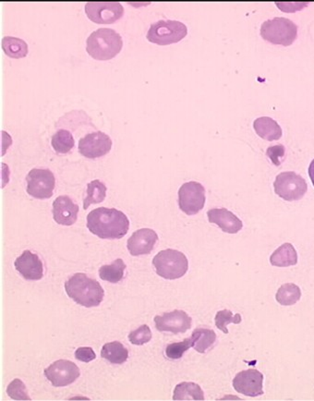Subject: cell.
Instances as JSON below:
<instances>
[{"label": "cell", "instance_id": "cell-35", "mask_svg": "<svg viewBox=\"0 0 314 401\" xmlns=\"http://www.w3.org/2000/svg\"><path fill=\"white\" fill-rule=\"evenodd\" d=\"M308 173H309L310 181H312L314 187V160L312 161V163L310 164Z\"/></svg>", "mask_w": 314, "mask_h": 401}, {"label": "cell", "instance_id": "cell-28", "mask_svg": "<svg viewBox=\"0 0 314 401\" xmlns=\"http://www.w3.org/2000/svg\"><path fill=\"white\" fill-rule=\"evenodd\" d=\"M51 145H52L54 150L59 154H68L73 150L74 145H76V140H74L71 131L61 128L52 136Z\"/></svg>", "mask_w": 314, "mask_h": 401}, {"label": "cell", "instance_id": "cell-7", "mask_svg": "<svg viewBox=\"0 0 314 401\" xmlns=\"http://www.w3.org/2000/svg\"><path fill=\"white\" fill-rule=\"evenodd\" d=\"M274 193L288 202L303 198L308 191L306 181L293 172L280 173L274 182Z\"/></svg>", "mask_w": 314, "mask_h": 401}, {"label": "cell", "instance_id": "cell-26", "mask_svg": "<svg viewBox=\"0 0 314 401\" xmlns=\"http://www.w3.org/2000/svg\"><path fill=\"white\" fill-rule=\"evenodd\" d=\"M107 188L99 179H95L87 184V196L83 200V209L86 210L91 205L104 202L107 196Z\"/></svg>", "mask_w": 314, "mask_h": 401}, {"label": "cell", "instance_id": "cell-9", "mask_svg": "<svg viewBox=\"0 0 314 401\" xmlns=\"http://www.w3.org/2000/svg\"><path fill=\"white\" fill-rule=\"evenodd\" d=\"M205 188L200 182L188 181L179 190V205L188 215L198 214L205 208Z\"/></svg>", "mask_w": 314, "mask_h": 401}, {"label": "cell", "instance_id": "cell-1", "mask_svg": "<svg viewBox=\"0 0 314 401\" xmlns=\"http://www.w3.org/2000/svg\"><path fill=\"white\" fill-rule=\"evenodd\" d=\"M90 232L103 239H119L127 235L130 220L123 212L115 208L94 209L87 215Z\"/></svg>", "mask_w": 314, "mask_h": 401}, {"label": "cell", "instance_id": "cell-32", "mask_svg": "<svg viewBox=\"0 0 314 401\" xmlns=\"http://www.w3.org/2000/svg\"><path fill=\"white\" fill-rule=\"evenodd\" d=\"M152 331L147 325H140L128 335V340L133 345L142 346L152 340Z\"/></svg>", "mask_w": 314, "mask_h": 401}, {"label": "cell", "instance_id": "cell-23", "mask_svg": "<svg viewBox=\"0 0 314 401\" xmlns=\"http://www.w3.org/2000/svg\"><path fill=\"white\" fill-rule=\"evenodd\" d=\"M173 400H205V393L196 383L182 382L176 385Z\"/></svg>", "mask_w": 314, "mask_h": 401}, {"label": "cell", "instance_id": "cell-13", "mask_svg": "<svg viewBox=\"0 0 314 401\" xmlns=\"http://www.w3.org/2000/svg\"><path fill=\"white\" fill-rule=\"evenodd\" d=\"M233 388L238 393L247 397L262 396L264 395V375L255 369L241 371L233 379Z\"/></svg>", "mask_w": 314, "mask_h": 401}, {"label": "cell", "instance_id": "cell-25", "mask_svg": "<svg viewBox=\"0 0 314 401\" xmlns=\"http://www.w3.org/2000/svg\"><path fill=\"white\" fill-rule=\"evenodd\" d=\"M2 49L6 55L13 59L25 58L29 51L28 44L25 40L14 37H3Z\"/></svg>", "mask_w": 314, "mask_h": 401}, {"label": "cell", "instance_id": "cell-22", "mask_svg": "<svg viewBox=\"0 0 314 401\" xmlns=\"http://www.w3.org/2000/svg\"><path fill=\"white\" fill-rule=\"evenodd\" d=\"M101 357L110 364H122L127 361L128 351L123 344L119 341L104 344L101 351Z\"/></svg>", "mask_w": 314, "mask_h": 401}, {"label": "cell", "instance_id": "cell-5", "mask_svg": "<svg viewBox=\"0 0 314 401\" xmlns=\"http://www.w3.org/2000/svg\"><path fill=\"white\" fill-rule=\"evenodd\" d=\"M261 35L271 44L289 47L298 37V26L288 18L276 17L262 23Z\"/></svg>", "mask_w": 314, "mask_h": 401}, {"label": "cell", "instance_id": "cell-24", "mask_svg": "<svg viewBox=\"0 0 314 401\" xmlns=\"http://www.w3.org/2000/svg\"><path fill=\"white\" fill-rule=\"evenodd\" d=\"M126 268H127V265H126L123 260L119 258L110 265L101 266L99 277L102 280L116 284L123 280Z\"/></svg>", "mask_w": 314, "mask_h": 401}, {"label": "cell", "instance_id": "cell-30", "mask_svg": "<svg viewBox=\"0 0 314 401\" xmlns=\"http://www.w3.org/2000/svg\"><path fill=\"white\" fill-rule=\"evenodd\" d=\"M191 347H193V340L191 337L185 339L181 342L169 344L166 348L167 357L170 360H179Z\"/></svg>", "mask_w": 314, "mask_h": 401}, {"label": "cell", "instance_id": "cell-17", "mask_svg": "<svg viewBox=\"0 0 314 401\" xmlns=\"http://www.w3.org/2000/svg\"><path fill=\"white\" fill-rule=\"evenodd\" d=\"M52 213L59 225L73 226L78 220L79 206L68 196H59L53 202Z\"/></svg>", "mask_w": 314, "mask_h": 401}, {"label": "cell", "instance_id": "cell-18", "mask_svg": "<svg viewBox=\"0 0 314 401\" xmlns=\"http://www.w3.org/2000/svg\"><path fill=\"white\" fill-rule=\"evenodd\" d=\"M209 222L215 224L229 234H236L241 232L243 227V223L235 215L227 210V208H214L207 212Z\"/></svg>", "mask_w": 314, "mask_h": 401}, {"label": "cell", "instance_id": "cell-20", "mask_svg": "<svg viewBox=\"0 0 314 401\" xmlns=\"http://www.w3.org/2000/svg\"><path fill=\"white\" fill-rule=\"evenodd\" d=\"M270 263L277 268H289L298 263V253L291 244H284L274 251L270 257Z\"/></svg>", "mask_w": 314, "mask_h": 401}, {"label": "cell", "instance_id": "cell-33", "mask_svg": "<svg viewBox=\"0 0 314 401\" xmlns=\"http://www.w3.org/2000/svg\"><path fill=\"white\" fill-rule=\"evenodd\" d=\"M285 146L279 145L269 148L267 151H266V155L270 158L274 164H276L277 167H279L281 160H283L284 157H285Z\"/></svg>", "mask_w": 314, "mask_h": 401}, {"label": "cell", "instance_id": "cell-8", "mask_svg": "<svg viewBox=\"0 0 314 401\" xmlns=\"http://www.w3.org/2000/svg\"><path fill=\"white\" fill-rule=\"evenodd\" d=\"M27 193L35 199H49L56 187L54 173L47 169H34L26 176Z\"/></svg>", "mask_w": 314, "mask_h": 401}, {"label": "cell", "instance_id": "cell-31", "mask_svg": "<svg viewBox=\"0 0 314 401\" xmlns=\"http://www.w3.org/2000/svg\"><path fill=\"white\" fill-rule=\"evenodd\" d=\"M8 396L14 400H31L25 383L20 379H14L7 388Z\"/></svg>", "mask_w": 314, "mask_h": 401}, {"label": "cell", "instance_id": "cell-3", "mask_svg": "<svg viewBox=\"0 0 314 401\" xmlns=\"http://www.w3.org/2000/svg\"><path fill=\"white\" fill-rule=\"evenodd\" d=\"M122 47L121 35L111 28L95 30L86 40V51L97 61H110L121 53Z\"/></svg>", "mask_w": 314, "mask_h": 401}, {"label": "cell", "instance_id": "cell-2", "mask_svg": "<svg viewBox=\"0 0 314 401\" xmlns=\"http://www.w3.org/2000/svg\"><path fill=\"white\" fill-rule=\"evenodd\" d=\"M65 290L68 297L86 308L99 306L104 297L100 283L85 273H76L68 278L65 282Z\"/></svg>", "mask_w": 314, "mask_h": 401}, {"label": "cell", "instance_id": "cell-14", "mask_svg": "<svg viewBox=\"0 0 314 401\" xmlns=\"http://www.w3.org/2000/svg\"><path fill=\"white\" fill-rule=\"evenodd\" d=\"M155 328L159 332H170L172 334L186 333L191 329L193 319L184 311L174 310L157 316L154 319Z\"/></svg>", "mask_w": 314, "mask_h": 401}, {"label": "cell", "instance_id": "cell-19", "mask_svg": "<svg viewBox=\"0 0 314 401\" xmlns=\"http://www.w3.org/2000/svg\"><path fill=\"white\" fill-rule=\"evenodd\" d=\"M253 128L257 136L268 142L279 140L283 134L282 128L274 119L269 116L256 119L253 122Z\"/></svg>", "mask_w": 314, "mask_h": 401}, {"label": "cell", "instance_id": "cell-34", "mask_svg": "<svg viewBox=\"0 0 314 401\" xmlns=\"http://www.w3.org/2000/svg\"><path fill=\"white\" fill-rule=\"evenodd\" d=\"M74 355H76V360L85 364H88L90 361L97 359V354H95L94 349L90 348V347H80V348H78Z\"/></svg>", "mask_w": 314, "mask_h": 401}, {"label": "cell", "instance_id": "cell-15", "mask_svg": "<svg viewBox=\"0 0 314 401\" xmlns=\"http://www.w3.org/2000/svg\"><path fill=\"white\" fill-rule=\"evenodd\" d=\"M15 268L26 280H41L44 277V265L37 254L31 251H23L14 262Z\"/></svg>", "mask_w": 314, "mask_h": 401}, {"label": "cell", "instance_id": "cell-10", "mask_svg": "<svg viewBox=\"0 0 314 401\" xmlns=\"http://www.w3.org/2000/svg\"><path fill=\"white\" fill-rule=\"evenodd\" d=\"M85 11L89 19L97 25H111L124 15L121 2H87Z\"/></svg>", "mask_w": 314, "mask_h": 401}, {"label": "cell", "instance_id": "cell-16", "mask_svg": "<svg viewBox=\"0 0 314 401\" xmlns=\"http://www.w3.org/2000/svg\"><path fill=\"white\" fill-rule=\"evenodd\" d=\"M158 241V235L151 229H142L134 232L128 239L127 248L133 256H146L152 253Z\"/></svg>", "mask_w": 314, "mask_h": 401}, {"label": "cell", "instance_id": "cell-6", "mask_svg": "<svg viewBox=\"0 0 314 401\" xmlns=\"http://www.w3.org/2000/svg\"><path fill=\"white\" fill-rule=\"evenodd\" d=\"M188 35L187 26L183 23L173 20H161L152 23L146 38L151 43L167 46L178 43Z\"/></svg>", "mask_w": 314, "mask_h": 401}, {"label": "cell", "instance_id": "cell-12", "mask_svg": "<svg viewBox=\"0 0 314 401\" xmlns=\"http://www.w3.org/2000/svg\"><path fill=\"white\" fill-rule=\"evenodd\" d=\"M44 375L53 387H67L76 382L80 376L79 367L73 361L59 360L54 361L44 371Z\"/></svg>", "mask_w": 314, "mask_h": 401}, {"label": "cell", "instance_id": "cell-29", "mask_svg": "<svg viewBox=\"0 0 314 401\" xmlns=\"http://www.w3.org/2000/svg\"><path fill=\"white\" fill-rule=\"evenodd\" d=\"M241 321L242 317L241 313H236L235 316H233L231 311L227 309L217 312L215 318V325H217V328L222 331L224 334H229L227 325H238L241 324Z\"/></svg>", "mask_w": 314, "mask_h": 401}, {"label": "cell", "instance_id": "cell-27", "mask_svg": "<svg viewBox=\"0 0 314 401\" xmlns=\"http://www.w3.org/2000/svg\"><path fill=\"white\" fill-rule=\"evenodd\" d=\"M301 298L300 287L293 283H286L278 289L276 294V300L278 304L283 306H291L297 304Z\"/></svg>", "mask_w": 314, "mask_h": 401}, {"label": "cell", "instance_id": "cell-21", "mask_svg": "<svg viewBox=\"0 0 314 401\" xmlns=\"http://www.w3.org/2000/svg\"><path fill=\"white\" fill-rule=\"evenodd\" d=\"M193 340V348L197 352L205 353L213 348L217 341V334L212 329L196 328L191 337Z\"/></svg>", "mask_w": 314, "mask_h": 401}, {"label": "cell", "instance_id": "cell-11", "mask_svg": "<svg viewBox=\"0 0 314 401\" xmlns=\"http://www.w3.org/2000/svg\"><path fill=\"white\" fill-rule=\"evenodd\" d=\"M112 140L103 131L86 134L79 140L78 149L80 154L89 160H97L109 154L112 148Z\"/></svg>", "mask_w": 314, "mask_h": 401}, {"label": "cell", "instance_id": "cell-4", "mask_svg": "<svg viewBox=\"0 0 314 401\" xmlns=\"http://www.w3.org/2000/svg\"><path fill=\"white\" fill-rule=\"evenodd\" d=\"M152 265L158 276L164 280H179L186 275L188 261L181 251L167 249L159 251L152 259Z\"/></svg>", "mask_w": 314, "mask_h": 401}]
</instances>
